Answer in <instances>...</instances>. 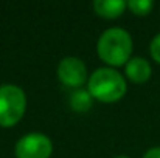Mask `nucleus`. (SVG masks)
I'll return each mask as SVG.
<instances>
[{"mask_svg":"<svg viewBox=\"0 0 160 158\" xmlns=\"http://www.w3.org/2000/svg\"><path fill=\"white\" fill-rule=\"evenodd\" d=\"M53 152V144L44 133H28L16 144L17 158H48Z\"/></svg>","mask_w":160,"mask_h":158,"instance_id":"nucleus-4","label":"nucleus"},{"mask_svg":"<svg viewBox=\"0 0 160 158\" xmlns=\"http://www.w3.org/2000/svg\"><path fill=\"white\" fill-rule=\"evenodd\" d=\"M98 56L109 65H123L132 51V41L128 31L121 28H109L98 39Z\"/></svg>","mask_w":160,"mask_h":158,"instance_id":"nucleus-1","label":"nucleus"},{"mask_svg":"<svg viewBox=\"0 0 160 158\" xmlns=\"http://www.w3.org/2000/svg\"><path fill=\"white\" fill-rule=\"evenodd\" d=\"M58 78L67 87H81L87 79V70L81 59L64 57L58 67Z\"/></svg>","mask_w":160,"mask_h":158,"instance_id":"nucleus-5","label":"nucleus"},{"mask_svg":"<svg viewBox=\"0 0 160 158\" xmlns=\"http://www.w3.org/2000/svg\"><path fill=\"white\" fill-rule=\"evenodd\" d=\"M117 158H128V157H117Z\"/></svg>","mask_w":160,"mask_h":158,"instance_id":"nucleus-12","label":"nucleus"},{"mask_svg":"<svg viewBox=\"0 0 160 158\" xmlns=\"http://www.w3.org/2000/svg\"><path fill=\"white\" fill-rule=\"evenodd\" d=\"M151 65L149 62L145 59V57H134L131 60H128L126 64V74L131 81L137 82V84H142V82H146L149 78H151Z\"/></svg>","mask_w":160,"mask_h":158,"instance_id":"nucleus-6","label":"nucleus"},{"mask_svg":"<svg viewBox=\"0 0 160 158\" xmlns=\"http://www.w3.org/2000/svg\"><path fill=\"white\" fill-rule=\"evenodd\" d=\"M151 56L154 57L156 62L160 64V34H157L151 42Z\"/></svg>","mask_w":160,"mask_h":158,"instance_id":"nucleus-10","label":"nucleus"},{"mask_svg":"<svg viewBox=\"0 0 160 158\" xmlns=\"http://www.w3.org/2000/svg\"><path fill=\"white\" fill-rule=\"evenodd\" d=\"M89 93L103 103H115L126 93L124 78L112 68H98L89 79Z\"/></svg>","mask_w":160,"mask_h":158,"instance_id":"nucleus-2","label":"nucleus"},{"mask_svg":"<svg viewBox=\"0 0 160 158\" xmlns=\"http://www.w3.org/2000/svg\"><path fill=\"white\" fill-rule=\"evenodd\" d=\"M126 5L128 3L123 0H95L93 8L98 16L106 19H115L124 11Z\"/></svg>","mask_w":160,"mask_h":158,"instance_id":"nucleus-7","label":"nucleus"},{"mask_svg":"<svg viewBox=\"0 0 160 158\" xmlns=\"http://www.w3.org/2000/svg\"><path fill=\"white\" fill-rule=\"evenodd\" d=\"M70 105L75 112H87L92 107V95L86 90H76L70 96Z\"/></svg>","mask_w":160,"mask_h":158,"instance_id":"nucleus-8","label":"nucleus"},{"mask_svg":"<svg viewBox=\"0 0 160 158\" xmlns=\"http://www.w3.org/2000/svg\"><path fill=\"white\" fill-rule=\"evenodd\" d=\"M143 158H160V147H152L149 149Z\"/></svg>","mask_w":160,"mask_h":158,"instance_id":"nucleus-11","label":"nucleus"},{"mask_svg":"<svg viewBox=\"0 0 160 158\" xmlns=\"http://www.w3.org/2000/svg\"><path fill=\"white\" fill-rule=\"evenodd\" d=\"M25 93L22 89L12 84L0 87V126L11 127L20 121L25 112Z\"/></svg>","mask_w":160,"mask_h":158,"instance_id":"nucleus-3","label":"nucleus"},{"mask_svg":"<svg viewBox=\"0 0 160 158\" xmlns=\"http://www.w3.org/2000/svg\"><path fill=\"white\" fill-rule=\"evenodd\" d=\"M128 6L131 8V11L134 14H137V16H146L152 9L154 3L151 0H131V2H128Z\"/></svg>","mask_w":160,"mask_h":158,"instance_id":"nucleus-9","label":"nucleus"}]
</instances>
